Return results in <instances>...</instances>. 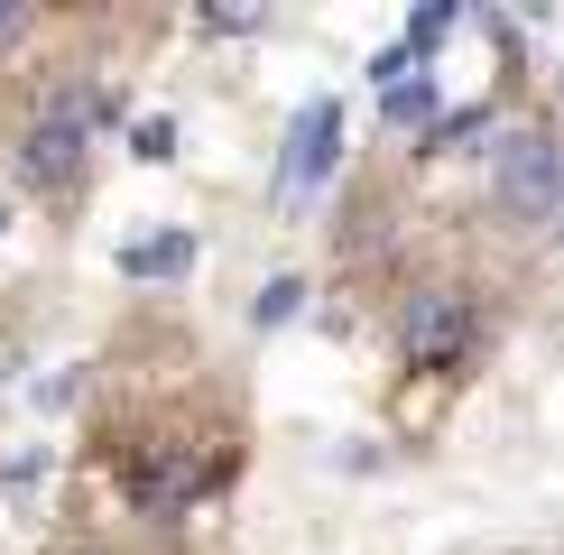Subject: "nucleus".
Returning a JSON list of instances; mask_svg holds the SVG:
<instances>
[{
    "label": "nucleus",
    "instance_id": "39448f33",
    "mask_svg": "<svg viewBox=\"0 0 564 555\" xmlns=\"http://www.w3.org/2000/svg\"><path fill=\"white\" fill-rule=\"evenodd\" d=\"M130 278H167V269H195V231H167V241H130L121 250Z\"/></svg>",
    "mask_w": 564,
    "mask_h": 555
},
{
    "label": "nucleus",
    "instance_id": "f257e3e1",
    "mask_svg": "<svg viewBox=\"0 0 564 555\" xmlns=\"http://www.w3.org/2000/svg\"><path fill=\"white\" fill-rule=\"evenodd\" d=\"M93 121H121V102L111 92H56V102L29 121V139H19V167H29L37 185H75V167H84V130Z\"/></svg>",
    "mask_w": 564,
    "mask_h": 555
},
{
    "label": "nucleus",
    "instance_id": "7ed1b4c3",
    "mask_svg": "<svg viewBox=\"0 0 564 555\" xmlns=\"http://www.w3.org/2000/svg\"><path fill=\"white\" fill-rule=\"evenodd\" d=\"M490 195H500L528 231H546L555 222V139L546 130H519L500 157H490Z\"/></svg>",
    "mask_w": 564,
    "mask_h": 555
},
{
    "label": "nucleus",
    "instance_id": "0eeeda50",
    "mask_svg": "<svg viewBox=\"0 0 564 555\" xmlns=\"http://www.w3.org/2000/svg\"><path fill=\"white\" fill-rule=\"evenodd\" d=\"M296 306H305V278H269V287L250 296V324H260V334H269V324H288Z\"/></svg>",
    "mask_w": 564,
    "mask_h": 555
},
{
    "label": "nucleus",
    "instance_id": "423d86ee",
    "mask_svg": "<svg viewBox=\"0 0 564 555\" xmlns=\"http://www.w3.org/2000/svg\"><path fill=\"white\" fill-rule=\"evenodd\" d=\"M426 111H435V84L416 65V84H389V130H426Z\"/></svg>",
    "mask_w": 564,
    "mask_h": 555
},
{
    "label": "nucleus",
    "instance_id": "1a4fd4ad",
    "mask_svg": "<svg viewBox=\"0 0 564 555\" xmlns=\"http://www.w3.org/2000/svg\"><path fill=\"white\" fill-rule=\"evenodd\" d=\"M10 29H19V10H0V37H10Z\"/></svg>",
    "mask_w": 564,
    "mask_h": 555
},
{
    "label": "nucleus",
    "instance_id": "20e7f679",
    "mask_svg": "<svg viewBox=\"0 0 564 555\" xmlns=\"http://www.w3.org/2000/svg\"><path fill=\"white\" fill-rule=\"evenodd\" d=\"M334 157H343V92H315V102L296 111V130H288V167H278V176L305 195V185L334 167Z\"/></svg>",
    "mask_w": 564,
    "mask_h": 555
},
{
    "label": "nucleus",
    "instance_id": "6e6552de",
    "mask_svg": "<svg viewBox=\"0 0 564 555\" xmlns=\"http://www.w3.org/2000/svg\"><path fill=\"white\" fill-rule=\"evenodd\" d=\"M139 157H176V121H139Z\"/></svg>",
    "mask_w": 564,
    "mask_h": 555
},
{
    "label": "nucleus",
    "instance_id": "f03ea898",
    "mask_svg": "<svg viewBox=\"0 0 564 555\" xmlns=\"http://www.w3.org/2000/svg\"><path fill=\"white\" fill-rule=\"evenodd\" d=\"M398 334H408V361H416V370H454L463 352H473V334H481V306H473L463 287H444V278H435V287L408 296Z\"/></svg>",
    "mask_w": 564,
    "mask_h": 555
}]
</instances>
